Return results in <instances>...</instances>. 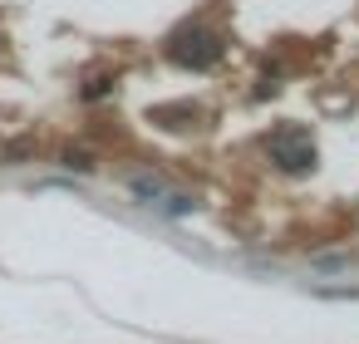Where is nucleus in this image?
Wrapping results in <instances>:
<instances>
[{"mask_svg": "<svg viewBox=\"0 0 359 344\" xmlns=\"http://www.w3.org/2000/svg\"><path fill=\"white\" fill-rule=\"evenodd\" d=\"M104 94H109V84H104V79H94V84L84 89V99H104Z\"/></svg>", "mask_w": 359, "mask_h": 344, "instance_id": "nucleus-5", "label": "nucleus"}, {"mask_svg": "<svg viewBox=\"0 0 359 344\" xmlns=\"http://www.w3.org/2000/svg\"><path fill=\"white\" fill-rule=\"evenodd\" d=\"M60 163H65V167H74V172H94V153H89V148H65V153H60Z\"/></svg>", "mask_w": 359, "mask_h": 344, "instance_id": "nucleus-4", "label": "nucleus"}, {"mask_svg": "<svg viewBox=\"0 0 359 344\" xmlns=\"http://www.w3.org/2000/svg\"><path fill=\"white\" fill-rule=\"evenodd\" d=\"M128 192L143 202V207H158V212H168V216H187L197 202L187 197V192H172L163 177H153V172H133L128 177Z\"/></svg>", "mask_w": 359, "mask_h": 344, "instance_id": "nucleus-2", "label": "nucleus"}, {"mask_svg": "<svg viewBox=\"0 0 359 344\" xmlns=\"http://www.w3.org/2000/svg\"><path fill=\"white\" fill-rule=\"evenodd\" d=\"M168 55H172L182 69H212V64H217V55H222V45H217V35H212V30L187 25V30H177V35L168 40Z\"/></svg>", "mask_w": 359, "mask_h": 344, "instance_id": "nucleus-1", "label": "nucleus"}, {"mask_svg": "<svg viewBox=\"0 0 359 344\" xmlns=\"http://www.w3.org/2000/svg\"><path fill=\"white\" fill-rule=\"evenodd\" d=\"M271 158L285 172H310L315 167V138L305 128H280V133H271Z\"/></svg>", "mask_w": 359, "mask_h": 344, "instance_id": "nucleus-3", "label": "nucleus"}]
</instances>
